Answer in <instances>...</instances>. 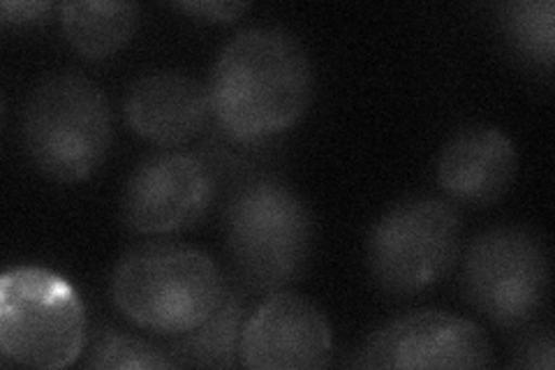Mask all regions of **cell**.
Returning a JSON list of instances; mask_svg holds the SVG:
<instances>
[{
    "label": "cell",
    "instance_id": "cell-1",
    "mask_svg": "<svg viewBox=\"0 0 555 370\" xmlns=\"http://www.w3.org/2000/svg\"><path fill=\"white\" fill-rule=\"evenodd\" d=\"M206 93L224 137L259 144L304 118L312 100V65L292 33L248 28L220 51Z\"/></svg>",
    "mask_w": 555,
    "mask_h": 370
},
{
    "label": "cell",
    "instance_id": "cell-2",
    "mask_svg": "<svg viewBox=\"0 0 555 370\" xmlns=\"http://www.w3.org/2000/svg\"><path fill=\"white\" fill-rule=\"evenodd\" d=\"M224 292L216 261L181 243L137 245L112 276L116 308L139 329L173 339L204 324Z\"/></svg>",
    "mask_w": 555,
    "mask_h": 370
},
{
    "label": "cell",
    "instance_id": "cell-3",
    "mask_svg": "<svg viewBox=\"0 0 555 370\" xmlns=\"http://www.w3.org/2000/svg\"><path fill=\"white\" fill-rule=\"evenodd\" d=\"M224 237L243 283L278 292L306 271L315 222L297 192L275 179H257L224 208Z\"/></svg>",
    "mask_w": 555,
    "mask_h": 370
},
{
    "label": "cell",
    "instance_id": "cell-4",
    "mask_svg": "<svg viewBox=\"0 0 555 370\" xmlns=\"http://www.w3.org/2000/svg\"><path fill=\"white\" fill-rule=\"evenodd\" d=\"M112 110L100 86L61 73L33 88L24 112V144L51 181L79 183L98 171L112 149Z\"/></svg>",
    "mask_w": 555,
    "mask_h": 370
},
{
    "label": "cell",
    "instance_id": "cell-5",
    "mask_svg": "<svg viewBox=\"0 0 555 370\" xmlns=\"http://www.w3.org/2000/svg\"><path fill=\"white\" fill-rule=\"evenodd\" d=\"M86 345L79 292L56 271L16 267L0 278V349L3 357L40 370L73 366Z\"/></svg>",
    "mask_w": 555,
    "mask_h": 370
},
{
    "label": "cell",
    "instance_id": "cell-6",
    "mask_svg": "<svg viewBox=\"0 0 555 370\" xmlns=\"http://www.w3.org/2000/svg\"><path fill=\"white\" fill-rule=\"evenodd\" d=\"M461 253V218L444 200L412 197L391 206L369 237L375 285L391 296H416L451 273Z\"/></svg>",
    "mask_w": 555,
    "mask_h": 370
},
{
    "label": "cell",
    "instance_id": "cell-7",
    "mask_svg": "<svg viewBox=\"0 0 555 370\" xmlns=\"http://www.w3.org/2000/svg\"><path fill=\"white\" fill-rule=\"evenodd\" d=\"M551 285L544 239L526 225L486 229L465 255L463 292L486 320L518 329L542 310Z\"/></svg>",
    "mask_w": 555,
    "mask_h": 370
},
{
    "label": "cell",
    "instance_id": "cell-8",
    "mask_svg": "<svg viewBox=\"0 0 555 370\" xmlns=\"http://www.w3.org/2000/svg\"><path fill=\"white\" fill-rule=\"evenodd\" d=\"M214 197V174L197 155L158 153L130 174L120 218L137 234H173L197 225Z\"/></svg>",
    "mask_w": 555,
    "mask_h": 370
},
{
    "label": "cell",
    "instance_id": "cell-9",
    "mask_svg": "<svg viewBox=\"0 0 555 370\" xmlns=\"http://www.w3.org/2000/svg\"><path fill=\"white\" fill-rule=\"evenodd\" d=\"M369 368H491L493 347L481 327L454 312L420 310L377 329L363 349Z\"/></svg>",
    "mask_w": 555,
    "mask_h": 370
},
{
    "label": "cell",
    "instance_id": "cell-10",
    "mask_svg": "<svg viewBox=\"0 0 555 370\" xmlns=\"http://www.w3.org/2000/svg\"><path fill=\"white\" fill-rule=\"evenodd\" d=\"M334 333L310 298L271 292L243 324L241 363L253 370H312L328 363Z\"/></svg>",
    "mask_w": 555,
    "mask_h": 370
},
{
    "label": "cell",
    "instance_id": "cell-11",
    "mask_svg": "<svg viewBox=\"0 0 555 370\" xmlns=\"http://www.w3.org/2000/svg\"><path fill=\"white\" fill-rule=\"evenodd\" d=\"M518 169L512 139L491 126L456 132L438 157V186L449 200L489 206L509 190Z\"/></svg>",
    "mask_w": 555,
    "mask_h": 370
},
{
    "label": "cell",
    "instance_id": "cell-12",
    "mask_svg": "<svg viewBox=\"0 0 555 370\" xmlns=\"http://www.w3.org/2000/svg\"><path fill=\"white\" fill-rule=\"evenodd\" d=\"M211 114L206 88L181 73L139 77L126 95L124 116L130 130L155 146H183L195 139Z\"/></svg>",
    "mask_w": 555,
    "mask_h": 370
},
{
    "label": "cell",
    "instance_id": "cell-13",
    "mask_svg": "<svg viewBox=\"0 0 555 370\" xmlns=\"http://www.w3.org/2000/svg\"><path fill=\"white\" fill-rule=\"evenodd\" d=\"M59 12L69 44L91 61L114 56L132 40L139 24L137 3L86 0V3H63Z\"/></svg>",
    "mask_w": 555,
    "mask_h": 370
},
{
    "label": "cell",
    "instance_id": "cell-14",
    "mask_svg": "<svg viewBox=\"0 0 555 370\" xmlns=\"http://www.w3.org/2000/svg\"><path fill=\"white\" fill-rule=\"evenodd\" d=\"M243 304L238 294L224 292L220 306L204 324L181 333L171 343L173 366L230 368L236 363L243 331Z\"/></svg>",
    "mask_w": 555,
    "mask_h": 370
},
{
    "label": "cell",
    "instance_id": "cell-15",
    "mask_svg": "<svg viewBox=\"0 0 555 370\" xmlns=\"http://www.w3.org/2000/svg\"><path fill=\"white\" fill-rule=\"evenodd\" d=\"M500 28L520 59L551 73L555 54V5L551 0H518L502 5Z\"/></svg>",
    "mask_w": 555,
    "mask_h": 370
},
{
    "label": "cell",
    "instance_id": "cell-16",
    "mask_svg": "<svg viewBox=\"0 0 555 370\" xmlns=\"http://www.w3.org/2000/svg\"><path fill=\"white\" fill-rule=\"evenodd\" d=\"M86 368L116 370V368H177L173 361L155 345L128 336L120 331H102L93 341L89 357L83 361Z\"/></svg>",
    "mask_w": 555,
    "mask_h": 370
},
{
    "label": "cell",
    "instance_id": "cell-17",
    "mask_svg": "<svg viewBox=\"0 0 555 370\" xmlns=\"http://www.w3.org/2000/svg\"><path fill=\"white\" fill-rule=\"evenodd\" d=\"M555 361V343H553V331H534L524 345L518 347L516 359L512 366L518 368H537V370H553Z\"/></svg>",
    "mask_w": 555,
    "mask_h": 370
},
{
    "label": "cell",
    "instance_id": "cell-18",
    "mask_svg": "<svg viewBox=\"0 0 555 370\" xmlns=\"http://www.w3.org/2000/svg\"><path fill=\"white\" fill-rule=\"evenodd\" d=\"M173 8L193 14L197 20L230 24L250 8V3H228V0H195V3H173Z\"/></svg>",
    "mask_w": 555,
    "mask_h": 370
},
{
    "label": "cell",
    "instance_id": "cell-19",
    "mask_svg": "<svg viewBox=\"0 0 555 370\" xmlns=\"http://www.w3.org/2000/svg\"><path fill=\"white\" fill-rule=\"evenodd\" d=\"M54 8L51 3H44V0H38V3H26V0H5L0 5V22L5 26H26V24H38L42 22L47 12Z\"/></svg>",
    "mask_w": 555,
    "mask_h": 370
}]
</instances>
